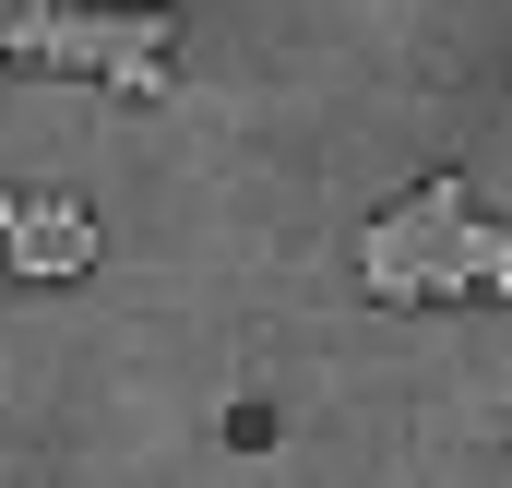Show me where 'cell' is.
<instances>
[{"label":"cell","mask_w":512,"mask_h":488,"mask_svg":"<svg viewBox=\"0 0 512 488\" xmlns=\"http://www.w3.org/2000/svg\"><path fill=\"white\" fill-rule=\"evenodd\" d=\"M477 215V191H465V167H441V179H417L393 215H370L358 227V286L382 298V310H429V262H441V239Z\"/></svg>","instance_id":"obj_2"},{"label":"cell","mask_w":512,"mask_h":488,"mask_svg":"<svg viewBox=\"0 0 512 488\" xmlns=\"http://www.w3.org/2000/svg\"><path fill=\"white\" fill-rule=\"evenodd\" d=\"M0 262H12L24 286H60V274L96 262V215H84L72 191H0Z\"/></svg>","instance_id":"obj_3"},{"label":"cell","mask_w":512,"mask_h":488,"mask_svg":"<svg viewBox=\"0 0 512 488\" xmlns=\"http://www.w3.org/2000/svg\"><path fill=\"white\" fill-rule=\"evenodd\" d=\"M0 60H36V72H96L108 96L155 108L179 84V12L143 0V12H60V0H0Z\"/></svg>","instance_id":"obj_1"}]
</instances>
